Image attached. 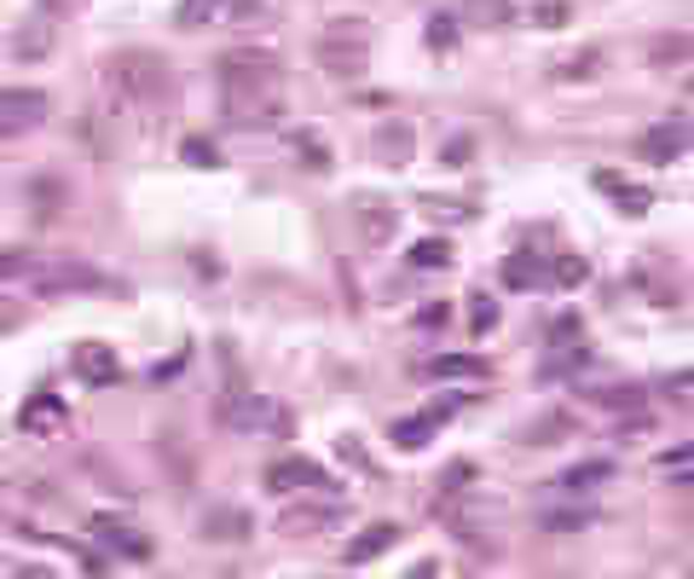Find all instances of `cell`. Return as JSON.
<instances>
[{
	"label": "cell",
	"mask_w": 694,
	"mask_h": 579,
	"mask_svg": "<svg viewBox=\"0 0 694 579\" xmlns=\"http://www.w3.org/2000/svg\"><path fill=\"white\" fill-rule=\"evenodd\" d=\"M267 487L278 493V498H290V493H313V487H330V475L313 464V458H278L272 469H267Z\"/></svg>",
	"instance_id": "52a82bcc"
},
{
	"label": "cell",
	"mask_w": 694,
	"mask_h": 579,
	"mask_svg": "<svg viewBox=\"0 0 694 579\" xmlns=\"http://www.w3.org/2000/svg\"><path fill=\"white\" fill-rule=\"evenodd\" d=\"M411 579H434V562H417V568H411Z\"/></svg>",
	"instance_id": "f35d334b"
},
{
	"label": "cell",
	"mask_w": 694,
	"mask_h": 579,
	"mask_svg": "<svg viewBox=\"0 0 694 579\" xmlns=\"http://www.w3.org/2000/svg\"><path fill=\"white\" fill-rule=\"evenodd\" d=\"M532 23L538 30H561V23H568V7H532Z\"/></svg>",
	"instance_id": "e575fe53"
},
{
	"label": "cell",
	"mask_w": 694,
	"mask_h": 579,
	"mask_svg": "<svg viewBox=\"0 0 694 579\" xmlns=\"http://www.w3.org/2000/svg\"><path fill=\"white\" fill-rule=\"evenodd\" d=\"M30 197H35V220H59V197H64L59 186L41 180V186H30Z\"/></svg>",
	"instance_id": "1f68e13d"
},
{
	"label": "cell",
	"mask_w": 694,
	"mask_h": 579,
	"mask_svg": "<svg viewBox=\"0 0 694 579\" xmlns=\"http://www.w3.org/2000/svg\"><path fill=\"white\" fill-rule=\"evenodd\" d=\"M608 475H613V464L608 458H590V464H573L568 475H561V493H584V487H597V482H608Z\"/></svg>",
	"instance_id": "44dd1931"
},
{
	"label": "cell",
	"mask_w": 694,
	"mask_h": 579,
	"mask_svg": "<svg viewBox=\"0 0 694 579\" xmlns=\"http://www.w3.org/2000/svg\"><path fill=\"white\" fill-rule=\"evenodd\" d=\"M365 53H371V46L324 41V35H319V64H324V75H336V82H359V75H365Z\"/></svg>",
	"instance_id": "30bf717a"
},
{
	"label": "cell",
	"mask_w": 694,
	"mask_h": 579,
	"mask_svg": "<svg viewBox=\"0 0 694 579\" xmlns=\"http://www.w3.org/2000/svg\"><path fill=\"white\" fill-rule=\"evenodd\" d=\"M688 93H694V75H688Z\"/></svg>",
	"instance_id": "60d3db41"
},
{
	"label": "cell",
	"mask_w": 694,
	"mask_h": 579,
	"mask_svg": "<svg viewBox=\"0 0 694 579\" xmlns=\"http://www.w3.org/2000/svg\"><path fill=\"white\" fill-rule=\"evenodd\" d=\"M53 41H59V30L46 23V12H35V18H23L18 30L7 35V53H12L18 64H41L46 53H53Z\"/></svg>",
	"instance_id": "8992f818"
},
{
	"label": "cell",
	"mask_w": 694,
	"mask_h": 579,
	"mask_svg": "<svg viewBox=\"0 0 694 579\" xmlns=\"http://www.w3.org/2000/svg\"><path fill=\"white\" fill-rule=\"evenodd\" d=\"M319 35H324V41H353V46H371V23H365V18H330Z\"/></svg>",
	"instance_id": "cb8c5ba5"
},
{
	"label": "cell",
	"mask_w": 694,
	"mask_h": 579,
	"mask_svg": "<svg viewBox=\"0 0 694 579\" xmlns=\"http://www.w3.org/2000/svg\"><path fill=\"white\" fill-rule=\"evenodd\" d=\"M654 59L665 64V59H683V41H654Z\"/></svg>",
	"instance_id": "8d00e7d4"
},
{
	"label": "cell",
	"mask_w": 694,
	"mask_h": 579,
	"mask_svg": "<svg viewBox=\"0 0 694 579\" xmlns=\"http://www.w3.org/2000/svg\"><path fill=\"white\" fill-rule=\"evenodd\" d=\"M597 186H602L613 204H620V215H631V220L654 209V192H649V186H636V180H620V174H597Z\"/></svg>",
	"instance_id": "5bb4252c"
},
{
	"label": "cell",
	"mask_w": 694,
	"mask_h": 579,
	"mask_svg": "<svg viewBox=\"0 0 694 579\" xmlns=\"http://www.w3.org/2000/svg\"><path fill=\"white\" fill-rule=\"evenodd\" d=\"M469 301H475L469 324H475V331H493V324H498V301H493V296H469Z\"/></svg>",
	"instance_id": "d6a6232c"
},
{
	"label": "cell",
	"mask_w": 694,
	"mask_h": 579,
	"mask_svg": "<svg viewBox=\"0 0 694 579\" xmlns=\"http://www.w3.org/2000/svg\"><path fill=\"white\" fill-rule=\"evenodd\" d=\"M70 7H75V0H41V12H46V18H53V12H70Z\"/></svg>",
	"instance_id": "74e56055"
},
{
	"label": "cell",
	"mask_w": 694,
	"mask_h": 579,
	"mask_svg": "<svg viewBox=\"0 0 694 579\" xmlns=\"http://www.w3.org/2000/svg\"><path fill=\"white\" fill-rule=\"evenodd\" d=\"M261 18H267V0H226V23H238V30H249Z\"/></svg>",
	"instance_id": "4dcf8cb0"
},
{
	"label": "cell",
	"mask_w": 694,
	"mask_h": 579,
	"mask_svg": "<svg viewBox=\"0 0 694 579\" xmlns=\"http://www.w3.org/2000/svg\"><path fill=\"white\" fill-rule=\"evenodd\" d=\"M70 365H75V376L93 383V389L122 383V360H116V348H105V342H75V348H70Z\"/></svg>",
	"instance_id": "3957f363"
},
{
	"label": "cell",
	"mask_w": 694,
	"mask_h": 579,
	"mask_svg": "<svg viewBox=\"0 0 694 579\" xmlns=\"http://www.w3.org/2000/svg\"><path fill=\"white\" fill-rule=\"evenodd\" d=\"M371 145H376V157L389 163V168L411 163V128H405V122H382V128L371 134Z\"/></svg>",
	"instance_id": "e0dca14e"
},
{
	"label": "cell",
	"mask_w": 694,
	"mask_h": 579,
	"mask_svg": "<svg viewBox=\"0 0 694 579\" xmlns=\"http://www.w3.org/2000/svg\"><path fill=\"white\" fill-rule=\"evenodd\" d=\"M179 157H186L191 168H220V145H215V139H203V134H191L186 145H179Z\"/></svg>",
	"instance_id": "83f0119b"
},
{
	"label": "cell",
	"mask_w": 694,
	"mask_h": 579,
	"mask_svg": "<svg viewBox=\"0 0 694 579\" xmlns=\"http://www.w3.org/2000/svg\"><path fill=\"white\" fill-rule=\"evenodd\" d=\"M353 226L365 244H389L400 232V209L382 204V197H353Z\"/></svg>",
	"instance_id": "ba28073f"
},
{
	"label": "cell",
	"mask_w": 694,
	"mask_h": 579,
	"mask_svg": "<svg viewBox=\"0 0 694 579\" xmlns=\"http://www.w3.org/2000/svg\"><path fill=\"white\" fill-rule=\"evenodd\" d=\"M336 521H342L336 505H301V510H284V534H324Z\"/></svg>",
	"instance_id": "ac0fdd59"
},
{
	"label": "cell",
	"mask_w": 694,
	"mask_h": 579,
	"mask_svg": "<svg viewBox=\"0 0 694 579\" xmlns=\"http://www.w3.org/2000/svg\"><path fill=\"white\" fill-rule=\"evenodd\" d=\"M46 116V93H23V87H7V99H0V128H7V139H18L23 128H35V122Z\"/></svg>",
	"instance_id": "9c48e42d"
},
{
	"label": "cell",
	"mask_w": 694,
	"mask_h": 579,
	"mask_svg": "<svg viewBox=\"0 0 694 579\" xmlns=\"http://www.w3.org/2000/svg\"><path fill=\"white\" fill-rule=\"evenodd\" d=\"M597 70H602V53H597V46H579V53L556 59V82H590Z\"/></svg>",
	"instance_id": "d6986e66"
},
{
	"label": "cell",
	"mask_w": 694,
	"mask_h": 579,
	"mask_svg": "<svg viewBox=\"0 0 694 579\" xmlns=\"http://www.w3.org/2000/svg\"><path fill=\"white\" fill-rule=\"evenodd\" d=\"M93 539L105 545V550H116V557H134V562L151 557V539H139L134 527L116 521V516H93Z\"/></svg>",
	"instance_id": "8fae6325"
},
{
	"label": "cell",
	"mask_w": 694,
	"mask_h": 579,
	"mask_svg": "<svg viewBox=\"0 0 694 579\" xmlns=\"http://www.w3.org/2000/svg\"><path fill=\"white\" fill-rule=\"evenodd\" d=\"M660 475H672L677 487H694V446H683V452H660V464H654Z\"/></svg>",
	"instance_id": "484cf974"
},
{
	"label": "cell",
	"mask_w": 694,
	"mask_h": 579,
	"mask_svg": "<svg viewBox=\"0 0 694 579\" xmlns=\"http://www.w3.org/2000/svg\"><path fill=\"white\" fill-rule=\"evenodd\" d=\"M550 279H556L561 290H579V285L590 279V267H584L579 256H556V261H550Z\"/></svg>",
	"instance_id": "f1b7e54d"
},
{
	"label": "cell",
	"mask_w": 694,
	"mask_h": 579,
	"mask_svg": "<svg viewBox=\"0 0 694 579\" xmlns=\"http://www.w3.org/2000/svg\"><path fill=\"white\" fill-rule=\"evenodd\" d=\"M411 267H417V272H434V267H452V244H446V238H423L417 249H411Z\"/></svg>",
	"instance_id": "d4e9b609"
},
{
	"label": "cell",
	"mask_w": 694,
	"mask_h": 579,
	"mask_svg": "<svg viewBox=\"0 0 694 579\" xmlns=\"http://www.w3.org/2000/svg\"><path fill=\"white\" fill-rule=\"evenodd\" d=\"M463 12H469L475 23H486V30H504V23H516V7H509V0H463Z\"/></svg>",
	"instance_id": "7402d4cb"
},
{
	"label": "cell",
	"mask_w": 694,
	"mask_h": 579,
	"mask_svg": "<svg viewBox=\"0 0 694 579\" xmlns=\"http://www.w3.org/2000/svg\"><path fill=\"white\" fill-rule=\"evenodd\" d=\"M463 157H469V139H452L446 145V168H463Z\"/></svg>",
	"instance_id": "d590c367"
},
{
	"label": "cell",
	"mask_w": 694,
	"mask_h": 579,
	"mask_svg": "<svg viewBox=\"0 0 694 579\" xmlns=\"http://www.w3.org/2000/svg\"><path fill=\"white\" fill-rule=\"evenodd\" d=\"M441 423H446V406H441V412H417V417H400V423H394V446L417 452V446H428L434 435H441Z\"/></svg>",
	"instance_id": "2e32d148"
},
{
	"label": "cell",
	"mask_w": 694,
	"mask_h": 579,
	"mask_svg": "<svg viewBox=\"0 0 694 579\" xmlns=\"http://www.w3.org/2000/svg\"><path fill=\"white\" fill-rule=\"evenodd\" d=\"M683 383H694V371H688V376H683Z\"/></svg>",
	"instance_id": "ab89813d"
},
{
	"label": "cell",
	"mask_w": 694,
	"mask_h": 579,
	"mask_svg": "<svg viewBox=\"0 0 694 579\" xmlns=\"http://www.w3.org/2000/svg\"><path fill=\"white\" fill-rule=\"evenodd\" d=\"M215 18H226V0H179V12H174L179 30H203Z\"/></svg>",
	"instance_id": "ffe728a7"
},
{
	"label": "cell",
	"mask_w": 694,
	"mask_h": 579,
	"mask_svg": "<svg viewBox=\"0 0 694 579\" xmlns=\"http://www.w3.org/2000/svg\"><path fill=\"white\" fill-rule=\"evenodd\" d=\"M111 87H122L127 99L151 105V99L168 93V64L151 59V53H116V59H111Z\"/></svg>",
	"instance_id": "7a4b0ae2"
},
{
	"label": "cell",
	"mask_w": 694,
	"mask_h": 579,
	"mask_svg": "<svg viewBox=\"0 0 694 579\" xmlns=\"http://www.w3.org/2000/svg\"><path fill=\"white\" fill-rule=\"evenodd\" d=\"M428 46H441V53H446V46H457V30H452V18H441V12L428 18Z\"/></svg>",
	"instance_id": "836d02e7"
},
{
	"label": "cell",
	"mask_w": 694,
	"mask_h": 579,
	"mask_svg": "<svg viewBox=\"0 0 694 579\" xmlns=\"http://www.w3.org/2000/svg\"><path fill=\"white\" fill-rule=\"evenodd\" d=\"M688 145H694V128H688V122H672V116H665V122H654V128L636 139L642 163H677Z\"/></svg>",
	"instance_id": "5b68a950"
},
{
	"label": "cell",
	"mask_w": 694,
	"mask_h": 579,
	"mask_svg": "<svg viewBox=\"0 0 694 579\" xmlns=\"http://www.w3.org/2000/svg\"><path fill=\"white\" fill-rule=\"evenodd\" d=\"M296 157H301V168L307 174H330V145L307 128V134H296Z\"/></svg>",
	"instance_id": "603a6c76"
},
{
	"label": "cell",
	"mask_w": 694,
	"mask_h": 579,
	"mask_svg": "<svg viewBox=\"0 0 694 579\" xmlns=\"http://www.w3.org/2000/svg\"><path fill=\"white\" fill-rule=\"evenodd\" d=\"M220 105L231 128H272L284 116V64L272 53H226L220 59Z\"/></svg>",
	"instance_id": "6da1fadb"
},
{
	"label": "cell",
	"mask_w": 694,
	"mask_h": 579,
	"mask_svg": "<svg viewBox=\"0 0 694 579\" xmlns=\"http://www.w3.org/2000/svg\"><path fill=\"white\" fill-rule=\"evenodd\" d=\"M394 545H400V527H394V521H371L359 539H348V562H353V568H359V562H376L382 550H394Z\"/></svg>",
	"instance_id": "4fadbf2b"
},
{
	"label": "cell",
	"mask_w": 694,
	"mask_h": 579,
	"mask_svg": "<svg viewBox=\"0 0 694 579\" xmlns=\"http://www.w3.org/2000/svg\"><path fill=\"white\" fill-rule=\"evenodd\" d=\"M197 527H203V539H220V545H238V539L255 534L249 510H238V505H215V510H203Z\"/></svg>",
	"instance_id": "7c38bea8"
},
{
	"label": "cell",
	"mask_w": 694,
	"mask_h": 579,
	"mask_svg": "<svg viewBox=\"0 0 694 579\" xmlns=\"http://www.w3.org/2000/svg\"><path fill=\"white\" fill-rule=\"evenodd\" d=\"M556 435H568V417H538V423H527V446H556Z\"/></svg>",
	"instance_id": "f546056e"
},
{
	"label": "cell",
	"mask_w": 694,
	"mask_h": 579,
	"mask_svg": "<svg viewBox=\"0 0 694 579\" xmlns=\"http://www.w3.org/2000/svg\"><path fill=\"white\" fill-rule=\"evenodd\" d=\"M423 376H434V383H475V376H486V360L480 354H434L423 360Z\"/></svg>",
	"instance_id": "9a60e30c"
},
{
	"label": "cell",
	"mask_w": 694,
	"mask_h": 579,
	"mask_svg": "<svg viewBox=\"0 0 694 579\" xmlns=\"http://www.w3.org/2000/svg\"><path fill=\"white\" fill-rule=\"evenodd\" d=\"M504 279L516 285V290H527V285L545 279V261H538V256H509V261H504Z\"/></svg>",
	"instance_id": "4316f807"
},
{
	"label": "cell",
	"mask_w": 694,
	"mask_h": 579,
	"mask_svg": "<svg viewBox=\"0 0 694 579\" xmlns=\"http://www.w3.org/2000/svg\"><path fill=\"white\" fill-rule=\"evenodd\" d=\"M64 423H70V406L59 394H30V400H23V412H18V435L46 441V435H59Z\"/></svg>",
	"instance_id": "277c9868"
}]
</instances>
